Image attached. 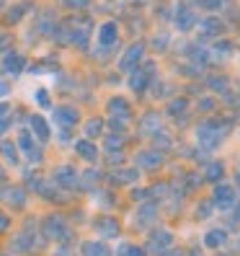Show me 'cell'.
<instances>
[{"instance_id": "1", "label": "cell", "mask_w": 240, "mask_h": 256, "mask_svg": "<svg viewBox=\"0 0 240 256\" xmlns=\"http://www.w3.org/2000/svg\"><path fill=\"white\" fill-rule=\"evenodd\" d=\"M230 124H220V122H204L199 124L197 130V140L204 150H215L222 140H225V134H228Z\"/></svg>"}, {"instance_id": "2", "label": "cell", "mask_w": 240, "mask_h": 256, "mask_svg": "<svg viewBox=\"0 0 240 256\" xmlns=\"http://www.w3.org/2000/svg\"><path fill=\"white\" fill-rule=\"evenodd\" d=\"M44 233H47V238H54V240H65L70 238V230L62 218H47L44 220Z\"/></svg>"}, {"instance_id": "3", "label": "cell", "mask_w": 240, "mask_h": 256, "mask_svg": "<svg viewBox=\"0 0 240 256\" xmlns=\"http://www.w3.org/2000/svg\"><path fill=\"white\" fill-rule=\"evenodd\" d=\"M215 207H220V210L235 207V189L228 186V184H220L217 192H215Z\"/></svg>"}, {"instance_id": "4", "label": "cell", "mask_w": 240, "mask_h": 256, "mask_svg": "<svg viewBox=\"0 0 240 256\" xmlns=\"http://www.w3.org/2000/svg\"><path fill=\"white\" fill-rule=\"evenodd\" d=\"M54 184L72 189V186H78V174H75V168H70V166H59L54 171Z\"/></svg>"}, {"instance_id": "5", "label": "cell", "mask_w": 240, "mask_h": 256, "mask_svg": "<svg viewBox=\"0 0 240 256\" xmlns=\"http://www.w3.org/2000/svg\"><path fill=\"white\" fill-rule=\"evenodd\" d=\"M171 244H173V236H171L168 230H158V233L150 236V251L163 254L166 248H171Z\"/></svg>"}, {"instance_id": "6", "label": "cell", "mask_w": 240, "mask_h": 256, "mask_svg": "<svg viewBox=\"0 0 240 256\" xmlns=\"http://www.w3.org/2000/svg\"><path fill=\"white\" fill-rule=\"evenodd\" d=\"M54 119L62 127H75L78 124V112H75L72 106H59V109H54Z\"/></svg>"}, {"instance_id": "7", "label": "cell", "mask_w": 240, "mask_h": 256, "mask_svg": "<svg viewBox=\"0 0 240 256\" xmlns=\"http://www.w3.org/2000/svg\"><path fill=\"white\" fill-rule=\"evenodd\" d=\"M3 65H5V70H8L10 75H21L23 68H26V60H23L21 54H16V52H8L5 60H3Z\"/></svg>"}, {"instance_id": "8", "label": "cell", "mask_w": 240, "mask_h": 256, "mask_svg": "<svg viewBox=\"0 0 240 256\" xmlns=\"http://www.w3.org/2000/svg\"><path fill=\"white\" fill-rule=\"evenodd\" d=\"M160 163H163V156L158 150H145V153L137 156V166H142V168H158Z\"/></svg>"}, {"instance_id": "9", "label": "cell", "mask_w": 240, "mask_h": 256, "mask_svg": "<svg viewBox=\"0 0 240 256\" xmlns=\"http://www.w3.org/2000/svg\"><path fill=\"white\" fill-rule=\"evenodd\" d=\"M83 256H111L109 246L103 240H85L83 244Z\"/></svg>"}, {"instance_id": "10", "label": "cell", "mask_w": 240, "mask_h": 256, "mask_svg": "<svg viewBox=\"0 0 240 256\" xmlns=\"http://www.w3.org/2000/svg\"><path fill=\"white\" fill-rule=\"evenodd\" d=\"M3 200L13 207H23L26 204V192L18 189V186H8V189H3Z\"/></svg>"}, {"instance_id": "11", "label": "cell", "mask_w": 240, "mask_h": 256, "mask_svg": "<svg viewBox=\"0 0 240 256\" xmlns=\"http://www.w3.org/2000/svg\"><path fill=\"white\" fill-rule=\"evenodd\" d=\"M31 132H34V138H39L41 142L49 140V124L44 122V116H31Z\"/></svg>"}, {"instance_id": "12", "label": "cell", "mask_w": 240, "mask_h": 256, "mask_svg": "<svg viewBox=\"0 0 240 256\" xmlns=\"http://www.w3.org/2000/svg\"><path fill=\"white\" fill-rule=\"evenodd\" d=\"M116 34H119V28H116V24H103L101 26V34H98V42L103 44V47H109V44H114L116 42Z\"/></svg>"}, {"instance_id": "13", "label": "cell", "mask_w": 240, "mask_h": 256, "mask_svg": "<svg viewBox=\"0 0 240 256\" xmlns=\"http://www.w3.org/2000/svg\"><path fill=\"white\" fill-rule=\"evenodd\" d=\"M142 52H145L142 44H134V47L127 52V57L122 60V68H124V70H132V68H134V62H140V60H142Z\"/></svg>"}, {"instance_id": "14", "label": "cell", "mask_w": 240, "mask_h": 256, "mask_svg": "<svg viewBox=\"0 0 240 256\" xmlns=\"http://www.w3.org/2000/svg\"><path fill=\"white\" fill-rule=\"evenodd\" d=\"M109 112L116 114V116H122V119H129V114H132L129 104H127L124 98H111V101H109Z\"/></svg>"}, {"instance_id": "15", "label": "cell", "mask_w": 240, "mask_h": 256, "mask_svg": "<svg viewBox=\"0 0 240 256\" xmlns=\"http://www.w3.org/2000/svg\"><path fill=\"white\" fill-rule=\"evenodd\" d=\"M75 150H78V156L85 158V160H96L98 158V150L93 142H88V140H80L78 145H75Z\"/></svg>"}, {"instance_id": "16", "label": "cell", "mask_w": 240, "mask_h": 256, "mask_svg": "<svg viewBox=\"0 0 240 256\" xmlns=\"http://www.w3.org/2000/svg\"><path fill=\"white\" fill-rule=\"evenodd\" d=\"M155 215H158V210H155L153 204H145V207L140 210V212H137V220H134V222H137L140 228H147V225L153 222V218H155Z\"/></svg>"}, {"instance_id": "17", "label": "cell", "mask_w": 240, "mask_h": 256, "mask_svg": "<svg viewBox=\"0 0 240 256\" xmlns=\"http://www.w3.org/2000/svg\"><path fill=\"white\" fill-rule=\"evenodd\" d=\"M225 240H228V233H225V230H209V233L204 236V244H207L209 248L225 246Z\"/></svg>"}, {"instance_id": "18", "label": "cell", "mask_w": 240, "mask_h": 256, "mask_svg": "<svg viewBox=\"0 0 240 256\" xmlns=\"http://www.w3.org/2000/svg\"><path fill=\"white\" fill-rule=\"evenodd\" d=\"M176 24H178V28H181V32H189V28H191L194 24H197V16H194V13H191L189 8H184V10L176 16Z\"/></svg>"}, {"instance_id": "19", "label": "cell", "mask_w": 240, "mask_h": 256, "mask_svg": "<svg viewBox=\"0 0 240 256\" xmlns=\"http://www.w3.org/2000/svg\"><path fill=\"white\" fill-rule=\"evenodd\" d=\"M98 233H101V236H106V238L116 236V233H119V225H116V220H111V218H103V220L98 222Z\"/></svg>"}, {"instance_id": "20", "label": "cell", "mask_w": 240, "mask_h": 256, "mask_svg": "<svg viewBox=\"0 0 240 256\" xmlns=\"http://www.w3.org/2000/svg\"><path fill=\"white\" fill-rule=\"evenodd\" d=\"M147 80H150V75H145V72H134L132 75V80H129V86H132V91H137V94H142L145 91V86H147Z\"/></svg>"}, {"instance_id": "21", "label": "cell", "mask_w": 240, "mask_h": 256, "mask_svg": "<svg viewBox=\"0 0 240 256\" xmlns=\"http://www.w3.org/2000/svg\"><path fill=\"white\" fill-rule=\"evenodd\" d=\"M0 153L5 156L8 163H18V153H16V145L13 142H0Z\"/></svg>"}, {"instance_id": "22", "label": "cell", "mask_w": 240, "mask_h": 256, "mask_svg": "<svg viewBox=\"0 0 240 256\" xmlns=\"http://www.w3.org/2000/svg\"><path fill=\"white\" fill-rule=\"evenodd\" d=\"M101 130H103V122H101V119H91V122L85 124V138H98Z\"/></svg>"}, {"instance_id": "23", "label": "cell", "mask_w": 240, "mask_h": 256, "mask_svg": "<svg viewBox=\"0 0 240 256\" xmlns=\"http://www.w3.org/2000/svg\"><path fill=\"white\" fill-rule=\"evenodd\" d=\"M158 124H160V119H158V114H147L145 119H142V130L145 132H158Z\"/></svg>"}, {"instance_id": "24", "label": "cell", "mask_w": 240, "mask_h": 256, "mask_svg": "<svg viewBox=\"0 0 240 256\" xmlns=\"http://www.w3.org/2000/svg\"><path fill=\"white\" fill-rule=\"evenodd\" d=\"M222 174H225L222 163H212V166L207 168V178H209V182H220V178H222Z\"/></svg>"}, {"instance_id": "25", "label": "cell", "mask_w": 240, "mask_h": 256, "mask_svg": "<svg viewBox=\"0 0 240 256\" xmlns=\"http://www.w3.org/2000/svg\"><path fill=\"white\" fill-rule=\"evenodd\" d=\"M134 178H137V171H119V174H114V182H119V184H132Z\"/></svg>"}, {"instance_id": "26", "label": "cell", "mask_w": 240, "mask_h": 256, "mask_svg": "<svg viewBox=\"0 0 240 256\" xmlns=\"http://www.w3.org/2000/svg\"><path fill=\"white\" fill-rule=\"evenodd\" d=\"M18 145L26 150V153H34V140H31V134H28V132H21V140H18Z\"/></svg>"}, {"instance_id": "27", "label": "cell", "mask_w": 240, "mask_h": 256, "mask_svg": "<svg viewBox=\"0 0 240 256\" xmlns=\"http://www.w3.org/2000/svg\"><path fill=\"white\" fill-rule=\"evenodd\" d=\"M122 145H124V138H122V134H109V138H106V148H109V150L122 148Z\"/></svg>"}, {"instance_id": "28", "label": "cell", "mask_w": 240, "mask_h": 256, "mask_svg": "<svg viewBox=\"0 0 240 256\" xmlns=\"http://www.w3.org/2000/svg\"><path fill=\"white\" fill-rule=\"evenodd\" d=\"M8 130V106L5 104H0V134Z\"/></svg>"}, {"instance_id": "29", "label": "cell", "mask_w": 240, "mask_h": 256, "mask_svg": "<svg viewBox=\"0 0 240 256\" xmlns=\"http://www.w3.org/2000/svg\"><path fill=\"white\" fill-rule=\"evenodd\" d=\"M202 28L209 34V36H215V34H220V24L217 21H202Z\"/></svg>"}, {"instance_id": "30", "label": "cell", "mask_w": 240, "mask_h": 256, "mask_svg": "<svg viewBox=\"0 0 240 256\" xmlns=\"http://www.w3.org/2000/svg\"><path fill=\"white\" fill-rule=\"evenodd\" d=\"M122 256H147L145 248H137V246H122Z\"/></svg>"}, {"instance_id": "31", "label": "cell", "mask_w": 240, "mask_h": 256, "mask_svg": "<svg viewBox=\"0 0 240 256\" xmlns=\"http://www.w3.org/2000/svg\"><path fill=\"white\" fill-rule=\"evenodd\" d=\"M168 112H171V114H178V112H186V101H184V98H181V101H173L171 106H168Z\"/></svg>"}, {"instance_id": "32", "label": "cell", "mask_w": 240, "mask_h": 256, "mask_svg": "<svg viewBox=\"0 0 240 256\" xmlns=\"http://www.w3.org/2000/svg\"><path fill=\"white\" fill-rule=\"evenodd\" d=\"M209 86H212L215 91H225V88H228V80H225V78H212V80H209Z\"/></svg>"}, {"instance_id": "33", "label": "cell", "mask_w": 240, "mask_h": 256, "mask_svg": "<svg viewBox=\"0 0 240 256\" xmlns=\"http://www.w3.org/2000/svg\"><path fill=\"white\" fill-rule=\"evenodd\" d=\"M158 142H160V148H168V145H171V140H168L166 132H160V134L155 132V145H158Z\"/></svg>"}, {"instance_id": "34", "label": "cell", "mask_w": 240, "mask_h": 256, "mask_svg": "<svg viewBox=\"0 0 240 256\" xmlns=\"http://www.w3.org/2000/svg\"><path fill=\"white\" fill-rule=\"evenodd\" d=\"M36 101H39V106H49V94L47 91H36Z\"/></svg>"}, {"instance_id": "35", "label": "cell", "mask_w": 240, "mask_h": 256, "mask_svg": "<svg viewBox=\"0 0 240 256\" xmlns=\"http://www.w3.org/2000/svg\"><path fill=\"white\" fill-rule=\"evenodd\" d=\"M67 6H72V8H85L88 0H67Z\"/></svg>"}, {"instance_id": "36", "label": "cell", "mask_w": 240, "mask_h": 256, "mask_svg": "<svg viewBox=\"0 0 240 256\" xmlns=\"http://www.w3.org/2000/svg\"><path fill=\"white\" fill-rule=\"evenodd\" d=\"M8 91H10V88H8V83H3V80H0V98H3V96H8Z\"/></svg>"}, {"instance_id": "37", "label": "cell", "mask_w": 240, "mask_h": 256, "mask_svg": "<svg viewBox=\"0 0 240 256\" xmlns=\"http://www.w3.org/2000/svg\"><path fill=\"white\" fill-rule=\"evenodd\" d=\"M54 256H75V254H72V251H70V248H59V251H57V254H54Z\"/></svg>"}, {"instance_id": "38", "label": "cell", "mask_w": 240, "mask_h": 256, "mask_svg": "<svg viewBox=\"0 0 240 256\" xmlns=\"http://www.w3.org/2000/svg\"><path fill=\"white\" fill-rule=\"evenodd\" d=\"M3 228H8V220H5L3 215H0V230H3Z\"/></svg>"}, {"instance_id": "39", "label": "cell", "mask_w": 240, "mask_h": 256, "mask_svg": "<svg viewBox=\"0 0 240 256\" xmlns=\"http://www.w3.org/2000/svg\"><path fill=\"white\" fill-rule=\"evenodd\" d=\"M168 256H181V254H176V251H173V254H168Z\"/></svg>"}, {"instance_id": "40", "label": "cell", "mask_w": 240, "mask_h": 256, "mask_svg": "<svg viewBox=\"0 0 240 256\" xmlns=\"http://www.w3.org/2000/svg\"><path fill=\"white\" fill-rule=\"evenodd\" d=\"M238 189H240V176H238Z\"/></svg>"}]
</instances>
